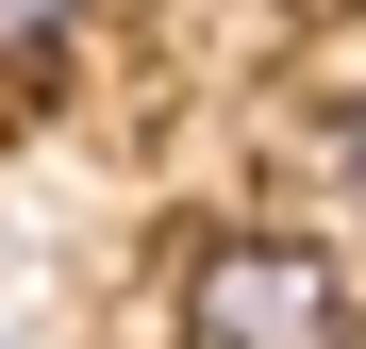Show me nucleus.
Listing matches in <instances>:
<instances>
[{
    "mask_svg": "<svg viewBox=\"0 0 366 349\" xmlns=\"http://www.w3.org/2000/svg\"><path fill=\"white\" fill-rule=\"evenodd\" d=\"M167 316L217 333V349H317V333L366 316V283H350L333 233H200L183 283H167Z\"/></svg>",
    "mask_w": 366,
    "mask_h": 349,
    "instance_id": "obj_1",
    "label": "nucleus"
},
{
    "mask_svg": "<svg viewBox=\"0 0 366 349\" xmlns=\"http://www.w3.org/2000/svg\"><path fill=\"white\" fill-rule=\"evenodd\" d=\"M67 34H84V0H0V67H17V84H34Z\"/></svg>",
    "mask_w": 366,
    "mask_h": 349,
    "instance_id": "obj_2",
    "label": "nucleus"
},
{
    "mask_svg": "<svg viewBox=\"0 0 366 349\" xmlns=\"http://www.w3.org/2000/svg\"><path fill=\"white\" fill-rule=\"evenodd\" d=\"M317 166H333V183L366 200V100H333V116H317Z\"/></svg>",
    "mask_w": 366,
    "mask_h": 349,
    "instance_id": "obj_3",
    "label": "nucleus"
}]
</instances>
